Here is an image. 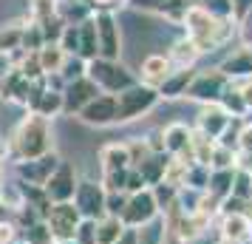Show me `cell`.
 Returning a JSON list of instances; mask_svg holds the SVG:
<instances>
[{
	"label": "cell",
	"mask_w": 252,
	"mask_h": 244,
	"mask_svg": "<svg viewBox=\"0 0 252 244\" xmlns=\"http://www.w3.org/2000/svg\"><path fill=\"white\" fill-rule=\"evenodd\" d=\"M218 108H221L229 119H247V114H250V108L244 105V97H241L238 85H232V82L224 88L221 100H218Z\"/></svg>",
	"instance_id": "cell-22"
},
{
	"label": "cell",
	"mask_w": 252,
	"mask_h": 244,
	"mask_svg": "<svg viewBox=\"0 0 252 244\" xmlns=\"http://www.w3.org/2000/svg\"><path fill=\"white\" fill-rule=\"evenodd\" d=\"M145 179L139 176V171L136 168H127V179H125V193L130 196V193H139V190H145Z\"/></svg>",
	"instance_id": "cell-47"
},
{
	"label": "cell",
	"mask_w": 252,
	"mask_h": 244,
	"mask_svg": "<svg viewBox=\"0 0 252 244\" xmlns=\"http://www.w3.org/2000/svg\"><path fill=\"white\" fill-rule=\"evenodd\" d=\"M29 97H32V82L23 77V71L12 66L6 69V74L0 77V100L6 103H17V105H29Z\"/></svg>",
	"instance_id": "cell-14"
},
{
	"label": "cell",
	"mask_w": 252,
	"mask_h": 244,
	"mask_svg": "<svg viewBox=\"0 0 252 244\" xmlns=\"http://www.w3.org/2000/svg\"><path fill=\"white\" fill-rule=\"evenodd\" d=\"M221 239H229V242H247L252 239V221L244 216V213H232V216H224L221 221Z\"/></svg>",
	"instance_id": "cell-19"
},
{
	"label": "cell",
	"mask_w": 252,
	"mask_h": 244,
	"mask_svg": "<svg viewBox=\"0 0 252 244\" xmlns=\"http://www.w3.org/2000/svg\"><path fill=\"white\" fill-rule=\"evenodd\" d=\"M77 29H80V51H77V57L85 60V63H91V60L99 57V46H96V26H94V17L82 20Z\"/></svg>",
	"instance_id": "cell-23"
},
{
	"label": "cell",
	"mask_w": 252,
	"mask_h": 244,
	"mask_svg": "<svg viewBox=\"0 0 252 244\" xmlns=\"http://www.w3.org/2000/svg\"><path fill=\"white\" fill-rule=\"evenodd\" d=\"M43 46H46V37H43V32H40V26H37V23H32V20H26L20 51H26V54H32V51H40Z\"/></svg>",
	"instance_id": "cell-33"
},
{
	"label": "cell",
	"mask_w": 252,
	"mask_h": 244,
	"mask_svg": "<svg viewBox=\"0 0 252 244\" xmlns=\"http://www.w3.org/2000/svg\"><path fill=\"white\" fill-rule=\"evenodd\" d=\"M153 190V199H156V208L164 213L167 208H173L176 202H179V190L176 187H170V185H164V182H159V185H153L150 187Z\"/></svg>",
	"instance_id": "cell-35"
},
{
	"label": "cell",
	"mask_w": 252,
	"mask_h": 244,
	"mask_svg": "<svg viewBox=\"0 0 252 244\" xmlns=\"http://www.w3.org/2000/svg\"><path fill=\"white\" fill-rule=\"evenodd\" d=\"M156 213H159V208H156V199H153V190L150 187H145V190H139V193H130L125 202V210H122V224L125 227H145L148 221L156 219Z\"/></svg>",
	"instance_id": "cell-7"
},
{
	"label": "cell",
	"mask_w": 252,
	"mask_h": 244,
	"mask_svg": "<svg viewBox=\"0 0 252 244\" xmlns=\"http://www.w3.org/2000/svg\"><path fill=\"white\" fill-rule=\"evenodd\" d=\"M238 29H241V40H244V46L250 48L252 46V9L238 20Z\"/></svg>",
	"instance_id": "cell-49"
},
{
	"label": "cell",
	"mask_w": 252,
	"mask_h": 244,
	"mask_svg": "<svg viewBox=\"0 0 252 244\" xmlns=\"http://www.w3.org/2000/svg\"><path fill=\"white\" fill-rule=\"evenodd\" d=\"M229 196H238L244 202H250L252 196V176L244 174V171H235V179H232V193Z\"/></svg>",
	"instance_id": "cell-44"
},
{
	"label": "cell",
	"mask_w": 252,
	"mask_h": 244,
	"mask_svg": "<svg viewBox=\"0 0 252 244\" xmlns=\"http://www.w3.org/2000/svg\"><path fill=\"white\" fill-rule=\"evenodd\" d=\"M159 244H184V239L176 233L173 224H164V233H161V242Z\"/></svg>",
	"instance_id": "cell-52"
},
{
	"label": "cell",
	"mask_w": 252,
	"mask_h": 244,
	"mask_svg": "<svg viewBox=\"0 0 252 244\" xmlns=\"http://www.w3.org/2000/svg\"><path fill=\"white\" fill-rule=\"evenodd\" d=\"M57 43L65 51V57H77V51H80V29L77 26H65Z\"/></svg>",
	"instance_id": "cell-37"
},
{
	"label": "cell",
	"mask_w": 252,
	"mask_h": 244,
	"mask_svg": "<svg viewBox=\"0 0 252 244\" xmlns=\"http://www.w3.org/2000/svg\"><path fill=\"white\" fill-rule=\"evenodd\" d=\"M114 244H139V233H136V230H130V227H127V230L122 233V236H119V239H116Z\"/></svg>",
	"instance_id": "cell-55"
},
{
	"label": "cell",
	"mask_w": 252,
	"mask_h": 244,
	"mask_svg": "<svg viewBox=\"0 0 252 244\" xmlns=\"http://www.w3.org/2000/svg\"><path fill=\"white\" fill-rule=\"evenodd\" d=\"M207 182H210V168H207V165H190V168H187L184 187L204 193V190H207Z\"/></svg>",
	"instance_id": "cell-34"
},
{
	"label": "cell",
	"mask_w": 252,
	"mask_h": 244,
	"mask_svg": "<svg viewBox=\"0 0 252 244\" xmlns=\"http://www.w3.org/2000/svg\"><path fill=\"white\" fill-rule=\"evenodd\" d=\"M80 210L74 208V202H60V205H51L46 216V224L51 230V239L54 242H65V239H74V233L80 227Z\"/></svg>",
	"instance_id": "cell-8"
},
{
	"label": "cell",
	"mask_w": 252,
	"mask_h": 244,
	"mask_svg": "<svg viewBox=\"0 0 252 244\" xmlns=\"http://www.w3.org/2000/svg\"><path fill=\"white\" fill-rule=\"evenodd\" d=\"M184 29H187V40L198 48V54L204 51H216L221 43H227L232 35V20H216L213 14H207L198 3L187 9L184 14Z\"/></svg>",
	"instance_id": "cell-2"
},
{
	"label": "cell",
	"mask_w": 252,
	"mask_h": 244,
	"mask_svg": "<svg viewBox=\"0 0 252 244\" xmlns=\"http://www.w3.org/2000/svg\"><path fill=\"white\" fill-rule=\"evenodd\" d=\"M184 179H187V165H184L182 159L170 156V159H167V168H164V176H161V182L170 185V187H176V190H182Z\"/></svg>",
	"instance_id": "cell-31"
},
{
	"label": "cell",
	"mask_w": 252,
	"mask_h": 244,
	"mask_svg": "<svg viewBox=\"0 0 252 244\" xmlns=\"http://www.w3.org/2000/svg\"><path fill=\"white\" fill-rule=\"evenodd\" d=\"M51 151H54V142H51V119L29 114L17 125V131L12 134L9 156H12L14 162H29V159L46 156Z\"/></svg>",
	"instance_id": "cell-1"
},
{
	"label": "cell",
	"mask_w": 252,
	"mask_h": 244,
	"mask_svg": "<svg viewBox=\"0 0 252 244\" xmlns=\"http://www.w3.org/2000/svg\"><path fill=\"white\" fill-rule=\"evenodd\" d=\"M127 227L122 224L119 216H102V219L96 221V244H114Z\"/></svg>",
	"instance_id": "cell-29"
},
{
	"label": "cell",
	"mask_w": 252,
	"mask_h": 244,
	"mask_svg": "<svg viewBox=\"0 0 252 244\" xmlns=\"http://www.w3.org/2000/svg\"><path fill=\"white\" fill-rule=\"evenodd\" d=\"M125 179H127V171H105L102 176L105 193H125Z\"/></svg>",
	"instance_id": "cell-43"
},
{
	"label": "cell",
	"mask_w": 252,
	"mask_h": 244,
	"mask_svg": "<svg viewBox=\"0 0 252 244\" xmlns=\"http://www.w3.org/2000/svg\"><path fill=\"white\" fill-rule=\"evenodd\" d=\"M227 125H229V116L218 105H204V111L198 114V134H204L210 139H218Z\"/></svg>",
	"instance_id": "cell-17"
},
{
	"label": "cell",
	"mask_w": 252,
	"mask_h": 244,
	"mask_svg": "<svg viewBox=\"0 0 252 244\" xmlns=\"http://www.w3.org/2000/svg\"><path fill=\"white\" fill-rule=\"evenodd\" d=\"M77 116H80L85 125H96V128L114 125L116 122V94H99V97L91 100Z\"/></svg>",
	"instance_id": "cell-13"
},
{
	"label": "cell",
	"mask_w": 252,
	"mask_h": 244,
	"mask_svg": "<svg viewBox=\"0 0 252 244\" xmlns=\"http://www.w3.org/2000/svg\"><path fill=\"white\" fill-rule=\"evenodd\" d=\"M60 9V0H29V20L43 23L48 17H54Z\"/></svg>",
	"instance_id": "cell-32"
},
{
	"label": "cell",
	"mask_w": 252,
	"mask_h": 244,
	"mask_svg": "<svg viewBox=\"0 0 252 244\" xmlns=\"http://www.w3.org/2000/svg\"><path fill=\"white\" fill-rule=\"evenodd\" d=\"M167 0H127V6H133V9H142V12H161V6H164Z\"/></svg>",
	"instance_id": "cell-50"
},
{
	"label": "cell",
	"mask_w": 252,
	"mask_h": 244,
	"mask_svg": "<svg viewBox=\"0 0 252 244\" xmlns=\"http://www.w3.org/2000/svg\"><path fill=\"white\" fill-rule=\"evenodd\" d=\"M167 153H150L148 159H142V162L136 165V171H139V176L145 179V185H159L161 182V176H164V168H167Z\"/></svg>",
	"instance_id": "cell-21"
},
{
	"label": "cell",
	"mask_w": 252,
	"mask_h": 244,
	"mask_svg": "<svg viewBox=\"0 0 252 244\" xmlns=\"http://www.w3.org/2000/svg\"><path fill=\"white\" fill-rule=\"evenodd\" d=\"M218 71H221L229 82L232 80H250L252 77V54H250V48H241V51H235V54H229V57L218 66Z\"/></svg>",
	"instance_id": "cell-16"
},
{
	"label": "cell",
	"mask_w": 252,
	"mask_h": 244,
	"mask_svg": "<svg viewBox=\"0 0 252 244\" xmlns=\"http://www.w3.org/2000/svg\"><path fill=\"white\" fill-rule=\"evenodd\" d=\"M99 162L102 171H127L130 168V153H127L125 142H111L99 151Z\"/></svg>",
	"instance_id": "cell-20"
},
{
	"label": "cell",
	"mask_w": 252,
	"mask_h": 244,
	"mask_svg": "<svg viewBox=\"0 0 252 244\" xmlns=\"http://www.w3.org/2000/svg\"><path fill=\"white\" fill-rule=\"evenodd\" d=\"M198 0H167L164 6H161V17H167V20H176V23H182L184 14H187V9L190 6H195Z\"/></svg>",
	"instance_id": "cell-36"
},
{
	"label": "cell",
	"mask_w": 252,
	"mask_h": 244,
	"mask_svg": "<svg viewBox=\"0 0 252 244\" xmlns=\"http://www.w3.org/2000/svg\"><path fill=\"white\" fill-rule=\"evenodd\" d=\"M238 151L252 153V122H247V119H244V125H241V134H238Z\"/></svg>",
	"instance_id": "cell-48"
},
{
	"label": "cell",
	"mask_w": 252,
	"mask_h": 244,
	"mask_svg": "<svg viewBox=\"0 0 252 244\" xmlns=\"http://www.w3.org/2000/svg\"><path fill=\"white\" fill-rule=\"evenodd\" d=\"M198 6L216 20H232V3L229 0H198Z\"/></svg>",
	"instance_id": "cell-38"
},
{
	"label": "cell",
	"mask_w": 252,
	"mask_h": 244,
	"mask_svg": "<svg viewBox=\"0 0 252 244\" xmlns=\"http://www.w3.org/2000/svg\"><path fill=\"white\" fill-rule=\"evenodd\" d=\"M6 156H9V142H6L3 137H0V162H3Z\"/></svg>",
	"instance_id": "cell-56"
},
{
	"label": "cell",
	"mask_w": 252,
	"mask_h": 244,
	"mask_svg": "<svg viewBox=\"0 0 252 244\" xmlns=\"http://www.w3.org/2000/svg\"><path fill=\"white\" fill-rule=\"evenodd\" d=\"M170 69L173 66L164 54H150V57H145V63H142V85L159 88L161 82H164V77L170 74Z\"/></svg>",
	"instance_id": "cell-18"
},
{
	"label": "cell",
	"mask_w": 252,
	"mask_h": 244,
	"mask_svg": "<svg viewBox=\"0 0 252 244\" xmlns=\"http://www.w3.org/2000/svg\"><path fill=\"white\" fill-rule=\"evenodd\" d=\"M74 208L80 210L82 219L99 221L105 216V187L102 182H80L77 193H74Z\"/></svg>",
	"instance_id": "cell-10"
},
{
	"label": "cell",
	"mask_w": 252,
	"mask_h": 244,
	"mask_svg": "<svg viewBox=\"0 0 252 244\" xmlns=\"http://www.w3.org/2000/svg\"><path fill=\"white\" fill-rule=\"evenodd\" d=\"M54 244H77L74 239H65V242H54Z\"/></svg>",
	"instance_id": "cell-57"
},
{
	"label": "cell",
	"mask_w": 252,
	"mask_h": 244,
	"mask_svg": "<svg viewBox=\"0 0 252 244\" xmlns=\"http://www.w3.org/2000/svg\"><path fill=\"white\" fill-rule=\"evenodd\" d=\"M193 77H195V69H176L164 77V82H161L156 91H159V97H164V100H179V97L187 94Z\"/></svg>",
	"instance_id": "cell-15"
},
{
	"label": "cell",
	"mask_w": 252,
	"mask_h": 244,
	"mask_svg": "<svg viewBox=\"0 0 252 244\" xmlns=\"http://www.w3.org/2000/svg\"><path fill=\"white\" fill-rule=\"evenodd\" d=\"M190 148H193L195 165H207V168H210V159H213V151H216V139H210V137H204V134L193 131V137H190Z\"/></svg>",
	"instance_id": "cell-30"
},
{
	"label": "cell",
	"mask_w": 252,
	"mask_h": 244,
	"mask_svg": "<svg viewBox=\"0 0 252 244\" xmlns=\"http://www.w3.org/2000/svg\"><path fill=\"white\" fill-rule=\"evenodd\" d=\"M159 100L161 97H159L156 88L142 85V82L130 85V88H125L122 94H116V122L122 125V122H133L139 116H145L148 111L156 108Z\"/></svg>",
	"instance_id": "cell-4"
},
{
	"label": "cell",
	"mask_w": 252,
	"mask_h": 244,
	"mask_svg": "<svg viewBox=\"0 0 252 244\" xmlns=\"http://www.w3.org/2000/svg\"><path fill=\"white\" fill-rule=\"evenodd\" d=\"M26 244H54V239H51V230H48V224H46L43 219L26 227Z\"/></svg>",
	"instance_id": "cell-39"
},
{
	"label": "cell",
	"mask_w": 252,
	"mask_h": 244,
	"mask_svg": "<svg viewBox=\"0 0 252 244\" xmlns=\"http://www.w3.org/2000/svg\"><path fill=\"white\" fill-rule=\"evenodd\" d=\"M94 26H96L99 60L119 63V57H122V32H119V23H116L114 12H96L94 14Z\"/></svg>",
	"instance_id": "cell-5"
},
{
	"label": "cell",
	"mask_w": 252,
	"mask_h": 244,
	"mask_svg": "<svg viewBox=\"0 0 252 244\" xmlns=\"http://www.w3.org/2000/svg\"><path fill=\"white\" fill-rule=\"evenodd\" d=\"M85 77L96 82V88L102 94H122L125 88L136 85V77L133 71H127L122 63H111V60H91L88 69H85Z\"/></svg>",
	"instance_id": "cell-3"
},
{
	"label": "cell",
	"mask_w": 252,
	"mask_h": 244,
	"mask_svg": "<svg viewBox=\"0 0 252 244\" xmlns=\"http://www.w3.org/2000/svg\"><path fill=\"white\" fill-rule=\"evenodd\" d=\"M0 185H3V162H0Z\"/></svg>",
	"instance_id": "cell-59"
},
{
	"label": "cell",
	"mask_w": 252,
	"mask_h": 244,
	"mask_svg": "<svg viewBox=\"0 0 252 244\" xmlns=\"http://www.w3.org/2000/svg\"><path fill=\"white\" fill-rule=\"evenodd\" d=\"M23 29H26V20H12V23H6L0 29V54H14V51H20Z\"/></svg>",
	"instance_id": "cell-27"
},
{
	"label": "cell",
	"mask_w": 252,
	"mask_h": 244,
	"mask_svg": "<svg viewBox=\"0 0 252 244\" xmlns=\"http://www.w3.org/2000/svg\"><path fill=\"white\" fill-rule=\"evenodd\" d=\"M57 165H60V156L54 151L46 153V156H37V159H29V162H17V182L43 187Z\"/></svg>",
	"instance_id": "cell-12"
},
{
	"label": "cell",
	"mask_w": 252,
	"mask_h": 244,
	"mask_svg": "<svg viewBox=\"0 0 252 244\" xmlns=\"http://www.w3.org/2000/svg\"><path fill=\"white\" fill-rule=\"evenodd\" d=\"M232 179H235V168H227V171H210V182H207V190L210 196H216L218 202L227 199L232 193Z\"/></svg>",
	"instance_id": "cell-26"
},
{
	"label": "cell",
	"mask_w": 252,
	"mask_h": 244,
	"mask_svg": "<svg viewBox=\"0 0 252 244\" xmlns=\"http://www.w3.org/2000/svg\"><path fill=\"white\" fill-rule=\"evenodd\" d=\"M74 242L77 244H96V221L94 219H82L77 233H74Z\"/></svg>",
	"instance_id": "cell-45"
},
{
	"label": "cell",
	"mask_w": 252,
	"mask_h": 244,
	"mask_svg": "<svg viewBox=\"0 0 252 244\" xmlns=\"http://www.w3.org/2000/svg\"><path fill=\"white\" fill-rule=\"evenodd\" d=\"M37 60H40L43 74H60L63 63H65V51L60 48V43H46V46L37 51Z\"/></svg>",
	"instance_id": "cell-28"
},
{
	"label": "cell",
	"mask_w": 252,
	"mask_h": 244,
	"mask_svg": "<svg viewBox=\"0 0 252 244\" xmlns=\"http://www.w3.org/2000/svg\"><path fill=\"white\" fill-rule=\"evenodd\" d=\"M232 3V23H238L244 14L252 9V0H229Z\"/></svg>",
	"instance_id": "cell-51"
},
{
	"label": "cell",
	"mask_w": 252,
	"mask_h": 244,
	"mask_svg": "<svg viewBox=\"0 0 252 244\" xmlns=\"http://www.w3.org/2000/svg\"><path fill=\"white\" fill-rule=\"evenodd\" d=\"M167 60H170V66H176V69H193V63L198 60V48H195L187 37H182V40L173 43Z\"/></svg>",
	"instance_id": "cell-25"
},
{
	"label": "cell",
	"mask_w": 252,
	"mask_h": 244,
	"mask_svg": "<svg viewBox=\"0 0 252 244\" xmlns=\"http://www.w3.org/2000/svg\"><path fill=\"white\" fill-rule=\"evenodd\" d=\"M40 26V32H43V37H46V43H57L60 35H63V29H65V20L60 17V14H54V17H48V20H43V23H37Z\"/></svg>",
	"instance_id": "cell-41"
},
{
	"label": "cell",
	"mask_w": 252,
	"mask_h": 244,
	"mask_svg": "<svg viewBox=\"0 0 252 244\" xmlns=\"http://www.w3.org/2000/svg\"><path fill=\"white\" fill-rule=\"evenodd\" d=\"M227 168H235V151H227L216 142V151H213V159H210V171H227Z\"/></svg>",
	"instance_id": "cell-42"
},
{
	"label": "cell",
	"mask_w": 252,
	"mask_h": 244,
	"mask_svg": "<svg viewBox=\"0 0 252 244\" xmlns=\"http://www.w3.org/2000/svg\"><path fill=\"white\" fill-rule=\"evenodd\" d=\"M218 244H241V242H229V239H221Z\"/></svg>",
	"instance_id": "cell-58"
},
{
	"label": "cell",
	"mask_w": 252,
	"mask_h": 244,
	"mask_svg": "<svg viewBox=\"0 0 252 244\" xmlns=\"http://www.w3.org/2000/svg\"><path fill=\"white\" fill-rule=\"evenodd\" d=\"M238 91H241V97H244V105H247V108H250L252 111V77L250 80H244L238 85Z\"/></svg>",
	"instance_id": "cell-54"
},
{
	"label": "cell",
	"mask_w": 252,
	"mask_h": 244,
	"mask_svg": "<svg viewBox=\"0 0 252 244\" xmlns=\"http://www.w3.org/2000/svg\"><path fill=\"white\" fill-rule=\"evenodd\" d=\"M57 14L65 20L68 26H80L82 20H88V17H94V9L91 3H85V0H60V9Z\"/></svg>",
	"instance_id": "cell-24"
},
{
	"label": "cell",
	"mask_w": 252,
	"mask_h": 244,
	"mask_svg": "<svg viewBox=\"0 0 252 244\" xmlns=\"http://www.w3.org/2000/svg\"><path fill=\"white\" fill-rule=\"evenodd\" d=\"M250 54H252V46H250Z\"/></svg>",
	"instance_id": "cell-60"
},
{
	"label": "cell",
	"mask_w": 252,
	"mask_h": 244,
	"mask_svg": "<svg viewBox=\"0 0 252 244\" xmlns=\"http://www.w3.org/2000/svg\"><path fill=\"white\" fill-rule=\"evenodd\" d=\"M91 9H99V12H111L114 6H127V0H88Z\"/></svg>",
	"instance_id": "cell-53"
},
{
	"label": "cell",
	"mask_w": 252,
	"mask_h": 244,
	"mask_svg": "<svg viewBox=\"0 0 252 244\" xmlns=\"http://www.w3.org/2000/svg\"><path fill=\"white\" fill-rule=\"evenodd\" d=\"M227 85H229V80L218 69L195 71V77L184 97L187 100H198V103H204V105H218V100H221V94H224Z\"/></svg>",
	"instance_id": "cell-6"
},
{
	"label": "cell",
	"mask_w": 252,
	"mask_h": 244,
	"mask_svg": "<svg viewBox=\"0 0 252 244\" xmlns=\"http://www.w3.org/2000/svg\"><path fill=\"white\" fill-rule=\"evenodd\" d=\"M85 69H88V63H85V60H80V57H65L63 69H60V77H63V82L80 80V77H85Z\"/></svg>",
	"instance_id": "cell-40"
},
{
	"label": "cell",
	"mask_w": 252,
	"mask_h": 244,
	"mask_svg": "<svg viewBox=\"0 0 252 244\" xmlns=\"http://www.w3.org/2000/svg\"><path fill=\"white\" fill-rule=\"evenodd\" d=\"M99 94L102 91L96 88V82L88 80V77L65 82V88H63V111L65 114H80L82 108L91 103V100H96Z\"/></svg>",
	"instance_id": "cell-11"
},
{
	"label": "cell",
	"mask_w": 252,
	"mask_h": 244,
	"mask_svg": "<svg viewBox=\"0 0 252 244\" xmlns=\"http://www.w3.org/2000/svg\"><path fill=\"white\" fill-rule=\"evenodd\" d=\"M127 193H105V216H122Z\"/></svg>",
	"instance_id": "cell-46"
},
{
	"label": "cell",
	"mask_w": 252,
	"mask_h": 244,
	"mask_svg": "<svg viewBox=\"0 0 252 244\" xmlns=\"http://www.w3.org/2000/svg\"><path fill=\"white\" fill-rule=\"evenodd\" d=\"M77 185H80L77 171H74L68 162H60L57 168H54V174L48 176V182L43 185V190H46V196H48L51 205H60V202H74Z\"/></svg>",
	"instance_id": "cell-9"
}]
</instances>
